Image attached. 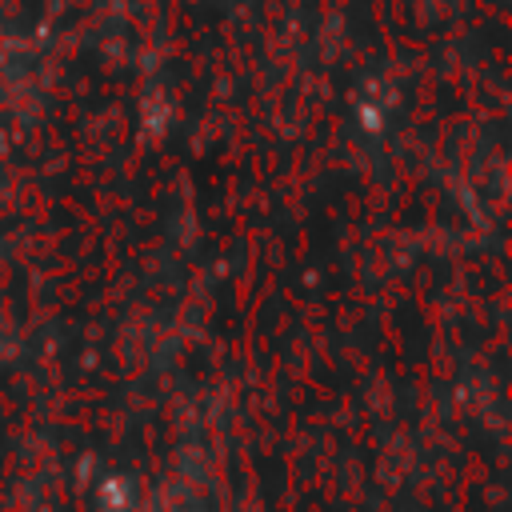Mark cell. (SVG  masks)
I'll return each mask as SVG.
<instances>
[]
</instances>
